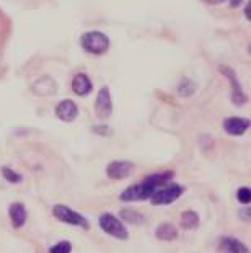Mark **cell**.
Instances as JSON below:
<instances>
[{
  "label": "cell",
  "mask_w": 251,
  "mask_h": 253,
  "mask_svg": "<svg viewBox=\"0 0 251 253\" xmlns=\"http://www.w3.org/2000/svg\"><path fill=\"white\" fill-rule=\"evenodd\" d=\"M173 171H160L145 176L141 183L127 186L119 195V199L124 203H134V201H147L153 196V193L165 185H168L170 180H173Z\"/></svg>",
  "instance_id": "1"
},
{
  "label": "cell",
  "mask_w": 251,
  "mask_h": 253,
  "mask_svg": "<svg viewBox=\"0 0 251 253\" xmlns=\"http://www.w3.org/2000/svg\"><path fill=\"white\" fill-rule=\"evenodd\" d=\"M80 46H82V49L85 52H88V54L103 56L108 52L111 41L103 31L93 30V31H87V33L82 35V38H80Z\"/></svg>",
  "instance_id": "2"
},
{
  "label": "cell",
  "mask_w": 251,
  "mask_h": 253,
  "mask_svg": "<svg viewBox=\"0 0 251 253\" xmlns=\"http://www.w3.org/2000/svg\"><path fill=\"white\" fill-rule=\"evenodd\" d=\"M98 225L105 234H108L109 237H114L117 240H127L129 239V232H127L124 222L116 217L114 214L105 212L98 217Z\"/></svg>",
  "instance_id": "3"
},
{
  "label": "cell",
  "mask_w": 251,
  "mask_h": 253,
  "mask_svg": "<svg viewBox=\"0 0 251 253\" xmlns=\"http://www.w3.org/2000/svg\"><path fill=\"white\" fill-rule=\"evenodd\" d=\"M52 216H54L59 222L75 225V227H82L85 230L90 229L88 219L85 216H82L80 212L73 211V209L69 208L67 204H56V206H52Z\"/></svg>",
  "instance_id": "4"
},
{
  "label": "cell",
  "mask_w": 251,
  "mask_h": 253,
  "mask_svg": "<svg viewBox=\"0 0 251 253\" xmlns=\"http://www.w3.org/2000/svg\"><path fill=\"white\" fill-rule=\"evenodd\" d=\"M184 191H186V188L183 185H178V183H168V185L158 188V190L153 193V196L150 198V203L153 204V206L172 204L178 198L183 196Z\"/></svg>",
  "instance_id": "5"
},
{
  "label": "cell",
  "mask_w": 251,
  "mask_h": 253,
  "mask_svg": "<svg viewBox=\"0 0 251 253\" xmlns=\"http://www.w3.org/2000/svg\"><path fill=\"white\" fill-rule=\"evenodd\" d=\"M106 176L111 180H124L129 178V176L136 171V165L134 162H129V160H113L106 165Z\"/></svg>",
  "instance_id": "6"
},
{
  "label": "cell",
  "mask_w": 251,
  "mask_h": 253,
  "mask_svg": "<svg viewBox=\"0 0 251 253\" xmlns=\"http://www.w3.org/2000/svg\"><path fill=\"white\" fill-rule=\"evenodd\" d=\"M218 71H220L225 77L228 79V82H230V87H232V101L237 106H242L248 101V96L243 93L242 90V85H240L238 79H237V74H235L230 67L227 66H218Z\"/></svg>",
  "instance_id": "7"
},
{
  "label": "cell",
  "mask_w": 251,
  "mask_h": 253,
  "mask_svg": "<svg viewBox=\"0 0 251 253\" xmlns=\"http://www.w3.org/2000/svg\"><path fill=\"white\" fill-rule=\"evenodd\" d=\"M248 129H250V120H247V118L230 116L223 120V131H225L228 136H233V137L243 136Z\"/></svg>",
  "instance_id": "8"
},
{
  "label": "cell",
  "mask_w": 251,
  "mask_h": 253,
  "mask_svg": "<svg viewBox=\"0 0 251 253\" xmlns=\"http://www.w3.org/2000/svg\"><path fill=\"white\" fill-rule=\"evenodd\" d=\"M95 110H97L101 120L113 115V100H111V93L108 87H103L98 91L97 100H95Z\"/></svg>",
  "instance_id": "9"
},
{
  "label": "cell",
  "mask_w": 251,
  "mask_h": 253,
  "mask_svg": "<svg viewBox=\"0 0 251 253\" xmlns=\"http://www.w3.org/2000/svg\"><path fill=\"white\" fill-rule=\"evenodd\" d=\"M56 116L64 123H72L77 120L78 116V106L75 101L72 100H62L56 105Z\"/></svg>",
  "instance_id": "10"
},
{
  "label": "cell",
  "mask_w": 251,
  "mask_h": 253,
  "mask_svg": "<svg viewBox=\"0 0 251 253\" xmlns=\"http://www.w3.org/2000/svg\"><path fill=\"white\" fill-rule=\"evenodd\" d=\"M8 217H10V222H12L13 229H21L23 225L26 224V219H28V212H26V208L23 203L20 201H15L10 204L8 208Z\"/></svg>",
  "instance_id": "11"
},
{
  "label": "cell",
  "mask_w": 251,
  "mask_h": 253,
  "mask_svg": "<svg viewBox=\"0 0 251 253\" xmlns=\"http://www.w3.org/2000/svg\"><path fill=\"white\" fill-rule=\"evenodd\" d=\"M218 252L220 253H250V249L242 240L227 235L218 240Z\"/></svg>",
  "instance_id": "12"
},
{
  "label": "cell",
  "mask_w": 251,
  "mask_h": 253,
  "mask_svg": "<svg viewBox=\"0 0 251 253\" xmlns=\"http://www.w3.org/2000/svg\"><path fill=\"white\" fill-rule=\"evenodd\" d=\"M93 90V84L90 77L85 72L75 74L72 79V91L78 96H87L88 93H92Z\"/></svg>",
  "instance_id": "13"
},
{
  "label": "cell",
  "mask_w": 251,
  "mask_h": 253,
  "mask_svg": "<svg viewBox=\"0 0 251 253\" xmlns=\"http://www.w3.org/2000/svg\"><path fill=\"white\" fill-rule=\"evenodd\" d=\"M57 91V85L51 77H42L33 85V93L39 96H49Z\"/></svg>",
  "instance_id": "14"
},
{
  "label": "cell",
  "mask_w": 251,
  "mask_h": 253,
  "mask_svg": "<svg viewBox=\"0 0 251 253\" xmlns=\"http://www.w3.org/2000/svg\"><path fill=\"white\" fill-rule=\"evenodd\" d=\"M155 237L162 242H173L178 239V229L172 222H163L155 229Z\"/></svg>",
  "instance_id": "15"
},
{
  "label": "cell",
  "mask_w": 251,
  "mask_h": 253,
  "mask_svg": "<svg viewBox=\"0 0 251 253\" xmlns=\"http://www.w3.org/2000/svg\"><path fill=\"white\" fill-rule=\"evenodd\" d=\"M201 224V219H199V214L193 209H188V211L181 212V217H179V225L183 230H194L199 227Z\"/></svg>",
  "instance_id": "16"
},
{
  "label": "cell",
  "mask_w": 251,
  "mask_h": 253,
  "mask_svg": "<svg viewBox=\"0 0 251 253\" xmlns=\"http://www.w3.org/2000/svg\"><path fill=\"white\" fill-rule=\"evenodd\" d=\"M10 30H12V23H10L8 17L2 12V8H0V54H2L3 47L8 41Z\"/></svg>",
  "instance_id": "17"
},
{
  "label": "cell",
  "mask_w": 251,
  "mask_h": 253,
  "mask_svg": "<svg viewBox=\"0 0 251 253\" xmlns=\"http://www.w3.org/2000/svg\"><path fill=\"white\" fill-rule=\"evenodd\" d=\"M119 219L122 220V222L131 224V225H141V224L145 222V217H143V214L134 211V209H121Z\"/></svg>",
  "instance_id": "18"
},
{
  "label": "cell",
  "mask_w": 251,
  "mask_h": 253,
  "mask_svg": "<svg viewBox=\"0 0 251 253\" xmlns=\"http://www.w3.org/2000/svg\"><path fill=\"white\" fill-rule=\"evenodd\" d=\"M194 91H196V84L193 82V80L188 79V77L181 79V82L178 84V93L183 96V98H189V96H193Z\"/></svg>",
  "instance_id": "19"
},
{
  "label": "cell",
  "mask_w": 251,
  "mask_h": 253,
  "mask_svg": "<svg viewBox=\"0 0 251 253\" xmlns=\"http://www.w3.org/2000/svg\"><path fill=\"white\" fill-rule=\"evenodd\" d=\"M2 175H3L5 180H7L8 183H13V185H18V183H21V180H23V176H21L20 173H17L12 167H7V165L2 167Z\"/></svg>",
  "instance_id": "20"
},
{
  "label": "cell",
  "mask_w": 251,
  "mask_h": 253,
  "mask_svg": "<svg viewBox=\"0 0 251 253\" xmlns=\"http://www.w3.org/2000/svg\"><path fill=\"white\" fill-rule=\"evenodd\" d=\"M235 195H237V201L242 204V206H250V203H251V188L250 186H240Z\"/></svg>",
  "instance_id": "21"
},
{
  "label": "cell",
  "mask_w": 251,
  "mask_h": 253,
  "mask_svg": "<svg viewBox=\"0 0 251 253\" xmlns=\"http://www.w3.org/2000/svg\"><path fill=\"white\" fill-rule=\"evenodd\" d=\"M49 253H72V244L69 240H61L51 247Z\"/></svg>",
  "instance_id": "22"
},
{
  "label": "cell",
  "mask_w": 251,
  "mask_h": 253,
  "mask_svg": "<svg viewBox=\"0 0 251 253\" xmlns=\"http://www.w3.org/2000/svg\"><path fill=\"white\" fill-rule=\"evenodd\" d=\"M103 129H100V126H93V132L95 134H100V136H109L111 131L108 126H101Z\"/></svg>",
  "instance_id": "23"
},
{
  "label": "cell",
  "mask_w": 251,
  "mask_h": 253,
  "mask_svg": "<svg viewBox=\"0 0 251 253\" xmlns=\"http://www.w3.org/2000/svg\"><path fill=\"white\" fill-rule=\"evenodd\" d=\"M250 211H251L250 206H243V209L240 211V217H242L243 220H247V222H248V220H250Z\"/></svg>",
  "instance_id": "24"
},
{
  "label": "cell",
  "mask_w": 251,
  "mask_h": 253,
  "mask_svg": "<svg viewBox=\"0 0 251 253\" xmlns=\"http://www.w3.org/2000/svg\"><path fill=\"white\" fill-rule=\"evenodd\" d=\"M207 5H220V3H225L227 0H204Z\"/></svg>",
  "instance_id": "25"
},
{
  "label": "cell",
  "mask_w": 251,
  "mask_h": 253,
  "mask_svg": "<svg viewBox=\"0 0 251 253\" xmlns=\"http://www.w3.org/2000/svg\"><path fill=\"white\" fill-rule=\"evenodd\" d=\"M250 8H251V2L248 0V3H247V8H245V15H247V20H251L250 17Z\"/></svg>",
  "instance_id": "26"
},
{
  "label": "cell",
  "mask_w": 251,
  "mask_h": 253,
  "mask_svg": "<svg viewBox=\"0 0 251 253\" xmlns=\"http://www.w3.org/2000/svg\"><path fill=\"white\" fill-rule=\"evenodd\" d=\"M240 3H242V0H232V3H230V5H232V7H238Z\"/></svg>",
  "instance_id": "27"
}]
</instances>
